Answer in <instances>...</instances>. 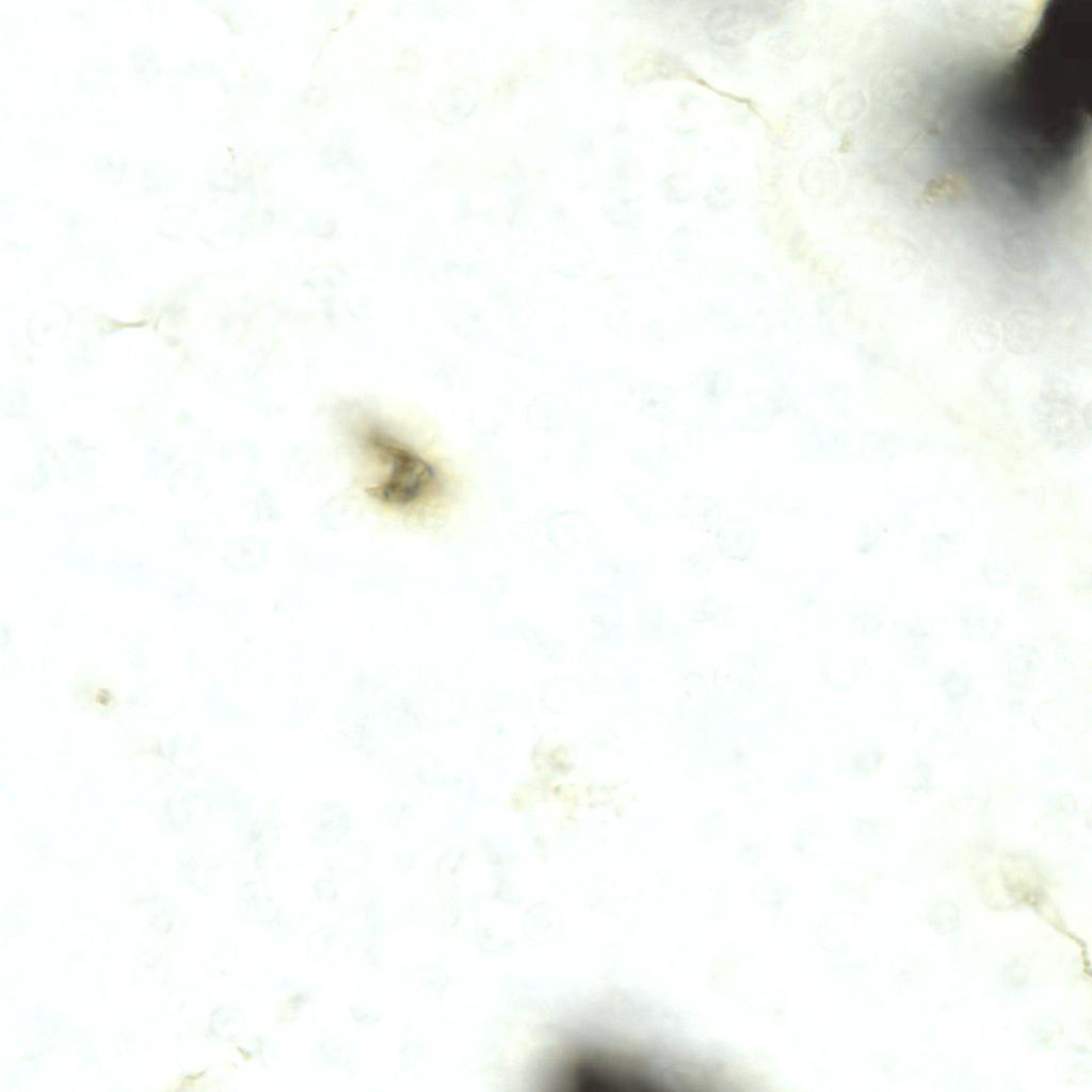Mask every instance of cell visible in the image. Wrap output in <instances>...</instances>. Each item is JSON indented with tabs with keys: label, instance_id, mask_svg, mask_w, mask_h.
I'll return each mask as SVG.
<instances>
[{
	"label": "cell",
	"instance_id": "6da1fadb",
	"mask_svg": "<svg viewBox=\"0 0 1092 1092\" xmlns=\"http://www.w3.org/2000/svg\"><path fill=\"white\" fill-rule=\"evenodd\" d=\"M346 428L359 464L360 488L373 504L411 517L429 512L445 497L443 470L385 421L351 411Z\"/></svg>",
	"mask_w": 1092,
	"mask_h": 1092
}]
</instances>
